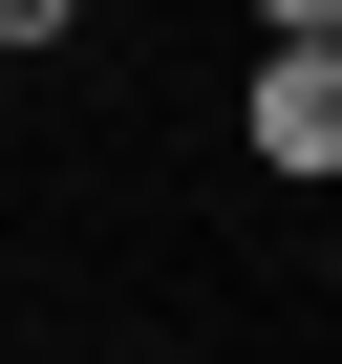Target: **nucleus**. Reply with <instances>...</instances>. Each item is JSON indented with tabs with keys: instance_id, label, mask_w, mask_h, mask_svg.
Returning <instances> with one entry per match:
<instances>
[{
	"instance_id": "obj_1",
	"label": "nucleus",
	"mask_w": 342,
	"mask_h": 364,
	"mask_svg": "<svg viewBox=\"0 0 342 364\" xmlns=\"http://www.w3.org/2000/svg\"><path fill=\"white\" fill-rule=\"evenodd\" d=\"M257 171H299V193H321V171H342V43H257Z\"/></svg>"
},
{
	"instance_id": "obj_2",
	"label": "nucleus",
	"mask_w": 342,
	"mask_h": 364,
	"mask_svg": "<svg viewBox=\"0 0 342 364\" xmlns=\"http://www.w3.org/2000/svg\"><path fill=\"white\" fill-rule=\"evenodd\" d=\"M65 22H86V0H0V43H65Z\"/></svg>"
},
{
	"instance_id": "obj_3",
	"label": "nucleus",
	"mask_w": 342,
	"mask_h": 364,
	"mask_svg": "<svg viewBox=\"0 0 342 364\" xmlns=\"http://www.w3.org/2000/svg\"><path fill=\"white\" fill-rule=\"evenodd\" d=\"M257 22H278V43H342V0H257Z\"/></svg>"
}]
</instances>
